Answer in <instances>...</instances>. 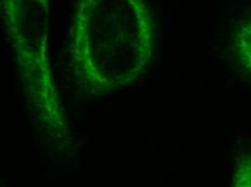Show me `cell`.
Here are the masks:
<instances>
[{"mask_svg":"<svg viewBox=\"0 0 251 187\" xmlns=\"http://www.w3.org/2000/svg\"><path fill=\"white\" fill-rule=\"evenodd\" d=\"M155 23L142 0H82L72 30V63L91 94L128 87L153 55Z\"/></svg>","mask_w":251,"mask_h":187,"instance_id":"cell-1","label":"cell"},{"mask_svg":"<svg viewBox=\"0 0 251 187\" xmlns=\"http://www.w3.org/2000/svg\"><path fill=\"white\" fill-rule=\"evenodd\" d=\"M22 1H4V25L13 39V47L23 75L25 93L38 118L49 126L62 127V113L46 53L47 15L35 13L30 17L27 4Z\"/></svg>","mask_w":251,"mask_h":187,"instance_id":"cell-2","label":"cell"},{"mask_svg":"<svg viewBox=\"0 0 251 187\" xmlns=\"http://www.w3.org/2000/svg\"><path fill=\"white\" fill-rule=\"evenodd\" d=\"M235 52L240 65L251 76V18L235 36Z\"/></svg>","mask_w":251,"mask_h":187,"instance_id":"cell-3","label":"cell"},{"mask_svg":"<svg viewBox=\"0 0 251 187\" xmlns=\"http://www.w3.org/2000/svg\"><path fill=\"white\" fill-rule=\"evenodd\" d=\"M232 187H251V154L239 160L233 175Z\"/></svg>","mask_w":251,"mask_h":187,"instance_id":"cell-4","label":"cell"}]
</instances>
